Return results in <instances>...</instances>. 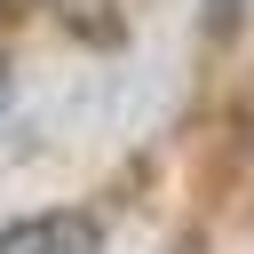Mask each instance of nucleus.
<instances>
[{
  "label": "nucleus",
  "mask_w": 254,
  "mask_h": 254,
  "mask_svg": "<svg viewBox=\"0 0 254 254\" xmlns=\"http://www.w3.org/2000/svg\"><path fill=\"white\" fill-rule=\"evenodd\" d=\"M0 254H103V214L87 206H40L0 222Z\"/></svg>",
  "instance_id": "obj_1"
},
{
  "label": "nucleus",
  "mask_w": 254,
  "mask_h": 254,
  "mask_svg": "<svg viewBox=\"0 0 254 254\" xmlns=\"http://www.w3.org/2000/svg\"><path fill=\"white\" fill-rule=\"evenodd\" d=\"M238 16H246V0H206V32H230Z\"/></svg>",
  "instance_id": "obj_2"
}]
</instances>
